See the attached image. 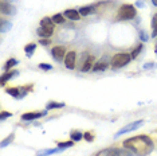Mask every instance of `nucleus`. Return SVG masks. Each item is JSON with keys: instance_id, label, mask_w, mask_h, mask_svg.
<instances>
[{"instance_id": "f257e3e1", "label": "nucleus", "mask_w": 157, "mask_h": 156, "mask_svg": "<svg viewBox=\"0 0 157 156\" xmlns=\"http://www.w3.org/2000/svg\"><path fill=\"white\" fill-rule=\"evenodd\" d=\"M124 148H126L128 151H132L137 156H148L149 154H152L155 144H153V140L149 136L140 135V136H134L125 140Z\"/></svg>"}, {"instance_id": "f03ea898", "label": "nucleus", "mask_w": 157, "mask_h": 156, "mask_svg": "<svg viewBox=\"0 0 157 156\" xmlns=\"http://www.w3.org/2000/svg\"><path fill=\"white\" fill-rule=\"evenodd\" d=\"M136 8L132 4H122L117 12V20H130L136 16Z\"/></svg>"}, {"instance_id": "7ed1b4c3", "label": "nucleus", "mask_w": 157, "mask_h": 156, "mask_svg": "<svg viewBox=\"0 0 157 156\" xmlns=\"http://www.w3.org/2000/svg\"><path fill=\"white\" fill-rule=\"evenodd\" d=\"M132 61V55L130 54H126V53H118V54H116L112 58V63L113 69H120V67H122L125 65H128Z\"/></svg>"}, {"instance_id": "20e7f679", "label": "nucleus", "mask_w": 157, "mask_h": 156, "mask_svg": "<svg viewBox=\"0 0 157 156\" xmlns=\"http://www.w3.org/2000/svg\"><path fill=\"white\" fill-rule=\"evenodd\" d=\"M6 92L15 98H23L28 92H33V85H26V86H19V88H8V89H6Z\"/></svg>"}, {"instance_id": "39448f33", "label": "nucleus", "mask_w": 157, "mask_h": 156, "mask_svg": "<svg viewBox=\"0 0 157 156\" xmlns=\"http://www.w3.org/2000/svg\"><path fill=\"white\" fill-rule=\"evenodd\" d=\"M142 124H144V120H137V121H133V123L128 124V125H125L124 128H121L118 132L116 133V136H114V137H118V136H121V135H125V133H128V132H132V131L138 129L142 125Z\"/></svg>"}, {"instance_id": "423d86ee", "label": "nucleus", "mask_w": 157, "mask_h": 156, "mask_svg": "<svg viewBox=\"0 0 157 156\" xmlns=\"http://www.w3.org/2000/svg\"><path fill=\"white\" fill-rule=\"evenodd\" d=\"M0 11H2L3 15H15L16 8L10 2L2 0V3H0Z\"/></svg>"}, {"instance_id": "0eeeda50", "label": "nucleus", "mask_w": 157, "mask_h": 156, "mask_svg": "<svg viewBox=\"0 0 157 156\" xmlns=\"http://www.w3.org/2000/svg\"><path fill=\"white\" fill-rule=\"evenodd\" d=\"M52 57L55 58V61L58 62H62L63 59L66 58V49L63 47V46H55V47H52Z\"/></svg>"}, {"instance_id": "6e6552de", "label": "nucleus", "mask_w": 157, "mask_h": 156, "mask_svg": "<svg viewBox=\"0 0 157 156\" xmlns=\"http://www.w3.org/2000/svg\"><path fill=\"white\" fill-rule=\"evenodd\" d=\"M95 156H128V155H125V152L118 150V148H106V150L99 151Z\"/></svg>"}, {"instance_id": "1a4fd4ad", "label": "nucleus", "mask_w": 157, "mask_h": 156, "mask_svg": "<svg viewBox=\"0 0 157 156\" xmlns=\"http://www.w3.org/2000/svg\"><path fill=\"white\" fill-rule=\"evenodd\" d=\"M46 115H47V111H44V112H28V113L22 115V120H24V121H34V120H38Z\"/></svg>"}, {"instance_id": "9d476101", "label": "nucleus", "mask_w": 157, "mask_h": 156, "mask_svg": "<svg viewBox=\"0 0 157 156\" xmlns=\"http://www.w3.org/2000/svg\"><path fill=\"white\" fill-rule=\"evenodd\" d=\"M75 63H77V54L75 51H70L66 54V58H65V65L67 69L73 70L75 67Z\"/></svg>"}, {"instance_id": "9b49d317", "label": "nucleus", "mask_w": 157, "mask_h": 156, "mask_svg": "<svg viewBox=\"0 0 157 156\" xmlns=\"http://www.w3.org/2000/svg\"><path fill=\"white\" fill-rule=\"evenodd\" d=\"M94 61H95V57L89 55L87 58L85 59V62L81 65V70L82 72H89V70H91L93 66H94Z\"/></svg>"}, {"instance_id": "f8f14e48", "label": "nucleus", "mask_w": 157, "mask_h": 156, "mask_svg": "<svg viewBox=\"0 0 157 156\" xmlns=\"http://www.w3.org/2000/svg\"><path fill=\"white\" fill-rule=\"evenodd\" d=\"M38 35L40 38H50L54 33V28H47V27H39L38 28Z\"/></svg>"}, {"instance_id": "ddd939ff", "label": "nucleus", "mask_w": 157, "mask_h": 156, "mask_svg": "<svg viewBox=\"0 0 157 156\" xmlns=\"http://www.w3.org/2000/svg\"><path fill=\"white\" fill-rule=\"evenodd\" d=\"M63 15L71 20H79L81 19V14H79V11H77V10H66V11L63 12Z\"/></svg>"}, {"instance_id": "4468645a", "label": "nucleus", "mask_w": 157, "mask_h": 156, "mask_svg": "<svg viewBox=\"0 0 157 156\" xmlns=\"http://www.w3.org/2000/svg\"><path fill=\"white\" fill-rule=\"evenodd\" d=\"M17 74H19V72H17V70H11V72H7L6 74H3V76H2V85H6L7 81L12 80V78L16 77Z\"/></svg>"}, {"instance_id": "2eb2a0df", "label": "nucleus", "mask_w": 157, "mask_h": 156, "mask_svg": "<svg viewBox=\"0 0 157 156\" xmlns=\"http://www.w3.org/2000/svg\"><path fill=\"white\" fill-rule=\"evenodd\" d=\"M60 151H63L62 148H48V150H43V151H40V152H38V155L36 156H48V155H52V154H56V152H60Z\"/></svg>"}, {"instance_id": "dca6fc26", "label": "nucleus", "mask_w": 157, "mask_h": 156, "mask_svg": "<svg viewBox=\"0 0 157 156\" xmlns=\"http://www.w3.org/2000/svg\"><path fill=\"white\" fill-rule=\"evenodd\" d=\"M108 69V62H95L94 63V66H93V70L94 72H105V70Z\"/></svg>"}, {"instance_id": "f3484780", "label": "nucleus", "mask_w": 157, "mask_h": 156, "mask_svg": "<svg viewBox=\"0 0 157 156\" xmlns=\"http://www.w3.org/2000/svg\"><path fill=\"white\" fill-rule=\"evenodd\" d=\"M78 11H79V14H81L82 16H89V15H91V14L94 12V6L82 7V8H79Z\"/></svg>"}, {"instance_id": "a211bd4d", "label": "nucleus", "mask_w": 157, "mask_h": 156, "mask_svg": "<svg viewBox=\"0 0 157 156\" xmlns=\"http://www.w3.org/2000/svg\"><path fill=\"white\" fill-rule=\"evenodd\" d=\"M63 106H65V104H63V102L51 101V102H48V104L46 105V109H47V111H51V109H60V108H63Z\"/></svg>"}, {"instance_id": "6ab92c4d", "label": "nucleus", "mask_w": 157, "mask_h": 156, "mask_svg": "<svg viewBox=\"0 0 157 156\" xmlns=\"http://www.w3.org/2000/svg\"><path fill=\"white\" fill-rule=\"evenodd\" d=\"M40 27H47V28H54V22L51 18H43L40 20Z\"/></svg>"}, {"instance_id": "aec40b11", "label": "nucleus", "mask_w": 157, "mask_h": 156, "mask_svg": "<svg viewBox=\"0 0 157 156\" xmlns=\"http://www.w3.org/2000/svg\"><path fill=\"white\" fill-rule=\"evenodd\" d=\"M35 50H36V45L35 43H28L26 45V47H24V51H26L27 57H31L35 53Z\"/></svg>"}, {"instance_id": "412c9836", "label": "nucleus", "mask_w": 157, "mask_h": 156, "mask_svg": "<svg viewBox=\"0 0 157 156\" xmlns=\"http://www.w3.org/2000/svg\"><path fill=\"white\" fill-rule=\"evenodd\" d=\"M70 137H71V140L77 143V141H79V140L83 139V133L79 132V131H73V132L70 133Z\"/></svg>"}, {"instance_id": "4be33fe9", "label": "nucleus", "mask_w": 157, "mask_h": 156, "mask_svg": "<svg viewBox=\"0 0 157 156\" xmlns=\"http://www.w3.org/2000/svg\"><path fill=\"white\" fill-rule=\"evenodd\" d=\"M56 144H58L59 148H62V150H66V148L73 147V145L75 144V141H73V140H70V141H58Z\"/></svg>"}, {"instance_id": "5701e85b", "label": "nucleus", "mask_w": 157, "mask_h": 156, "mask_svg": "<svg viewBox=\"0 0 157 156\" xmlns=\"http://www.w3.org/2000/svg\"><path fill=\"white\" fill-rule=\"evenodd\" d=\"M16 65H17V61H16V59H13V58L8 59V61L6 62V65H4L6 72H11V69H12L13 66H16Z\"/></svg>"}, {"instance_id": "b1692460", "label": "nucleus", "mask_w": 157, "mask_h": 156, "mask_svg": "<svg viewBox=\"0 0 157 156\" xmlns=\"http://www.w3.org/2000/svg\"><path fill=\"white\" fill-rule=\"evenodd\" d=\"M52 22L56 24H62V23H65V18H63L62 14H56V15L52 16Z\"/></svg>"}, {"instance_id": "393cba45", "label": "nucleus", "mask_w": 157, "mask_h": 156, "mask_svg": "<svg viewBox=\"0 0 157 156\" xmlns=\"http://www.w3.org/2000/svg\"><path fill=\"white\" fill-rule=\"evenodd\" d=\"M13 139H15V135L11 133V136H8L7 139H4V140L2 141V148H4V147H7L8 144H11L12 141H13Z\"/></svg>"}, {"instance_id": "a878e982", "label": "nucleus", "mask_w": 157, "mask_h": 156, "mask_svg": "<svg viewBox=\"0 0 157 156\" xmlns=\"http://www.w3.org/2000/svg\"><path fill=\"white\" fill-rule=\"evenodd\" d=\"M141 50H142V45H138L137 47H136L134 50L132 51V54H130V55H132V59L137 58V57H138V54H140V53H141Z\"/></svg>"}, {"instance_id": "bb28decb", "label": "nucleus", "mask_w": 157, "mask_h": 156, "mask_svg": "<svg viewBox=\"0 0 157 156\" xmlns=\"http://www.w3.org/2000/svg\"><path fill=\"white\" fill-rule=\"evenodd\" d=\"M11 27H12V26H11V23H10V22H4V20H3L0 30H2V33H6V31H7V30H10Z\"/></svg>"}, {"instance_id": "cd10ccee", "label": "nucleus", "mask_w": 157, "mask_h": 156, "mask_svg": "<svg viewBox=\"0 0 157 156\" xmlns=\"http://www.w3.org/2000/svg\"><path fill=\"white\" fill-rule=\"evenodd\" d=\"M39 69L48 72V70H51V69H52V66H51V65H48V63H39Z\"/></svg>"}, {"instance_id": "c85d7f7f", "label": "nucleus", "mask_w": 157, "mask_h": 156, "mask_svg": "<svg viewBox=\"0 0 157 156\" xmlns=\"http://www.w3.org/2000/svg\"><path fill=\"white\" fill-rule=\"evenodd\" d=\"M11 116H12V113H10V112H2L0 113V120L4 121L6 119H8V117H11Z\"/></svg>"}, {"instance_id": "c756f323", "label": "nucleus", "mask_w": 157, "mask_h": 156, "mask_svg": "<svg viewBox=\"0 0 157 156\" xmlns=\"http://www.w3.org/2000/svg\"><path fill=\"white\" fill-rule=\"evenodd\" d=\"M83 139H85V140H87V141H93V140H94V136H93L90 132H85Z\"/></svg>"}, {"instance_id": "7c9ffc66", "label": "nucleus", "mask_w": 157, "mask_h": 156, "mask_svg": "<svg viewBox=\"0 0 157 156\" xmlns=\"http://www.w3.org/2000/svg\"><path fill=\"white\" fill-rule=\"evenodd\" d=\"M39 43L43 45V46H48L51 42H50V39H44V38H40V41H39Z\"/></svg>"}, {"instance_id": "2f4dec72", "label": "nucleus", "mask_w": 157, "mask_h": 156, "mask_svg": "<svg viewBox=\"0 0 157 156\" xmlns=\"http://www.w3.org/2000/svg\"><path fill=\"white\" fill-rule=\"evenodd\" d=\"M157 65L156 63H153V62H151V63H145L144 65V69H153V67H156Z\"/></svg>"}, {"instance_id": "473e14b6", "label": "nucleus", "mask_w": 157, "mask_h": 156, "mask_svg": "<svg viewBox=\"0 0 157 156\" xmlns=\"http://www.w3.org/2000/svg\"><path fill=\"white\" fill-rule=\"evenodd\" d=\"M156 26H157V15L152 19V27H156Z\"/></svg>"}, {"instance_id": "72a5a7b5", "label": "nucleus", "mask_w": 157, "mask_h": 156, "mask_svg": "<svg viewBox=\"0 0 157 156\" xmlns=\"http://www.w3.org/2000/svg\"><path fill=\"white\" fill-rule=\"evenodd\" d=\"M152 37H153V38H156V37H157V26H156V27H153V33H152Z\"/></svg>"}, {"instance_id": "f704fd0d", "label": "nucleus", "mask_w": 157, "mask_h": 156, "mask_svg": "<svg viewBox=\"0 0 157 156\" xmlns=\"http://www.w3.org/2000/svg\"><path fill=\"white\" fill-rule=\"evenodd\" d=\"M141 39L142 41H146V39H148V37H145V33H142V31H141Z\"/></svg>"}, {"instance_id": "c9c22d12", "label": "nucleus", "mask_w": 157, "mask_h": 156, "mask_svg": "<svg viewBox=\"0 0 157 156\" xmlns=\"http://www.w3.org/2000/svg\"><path fill=\"white\" fill-rule=\"evenodd\" d=\"M152 3H153L155 6H157V0H152Z\"/></svg>"}, {"instance_id": "e433bc0d", "label": "nucleus", "mask_w": 157, "mask_h": 156, "mask_svg": "<svg viewBox=\"0 0 157 156\" xmlns=\"http://www.w3.org/2000/svg\"><path fill=\"white\" fill-rule=\"evenodd\" d=\"M155 53L157 54V42H156V46H155Z\"/></svg>"}]
</instances>
